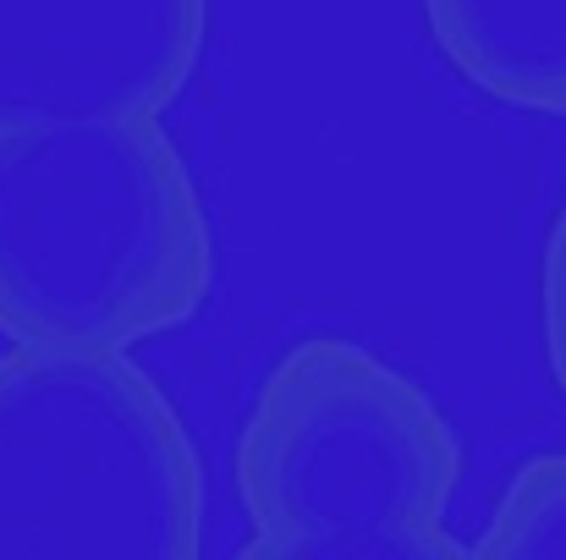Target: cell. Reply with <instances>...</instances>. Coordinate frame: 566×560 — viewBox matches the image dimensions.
Wrapping results in <instances>:
<instances>
[{
    "label": "cell",
    "mask_w": 566,
    "mask_h": 560,
    "mask_svg": "<svg viewBox=\"0 0 566 560\" xmlns=\"http://www.w3.org/2000/svg\"><path fill=\"white\" fill-rule=\"evenodd\" d=\"M473 556L501 560H551L566 556V451L534 456L517 467L506 495L495 500Z\"/></svg>",
    "instance_id": "obj_6"
},
{
    "label": "cell",
    "mask_w": 566,
    "mask_h": 560,
    "mask_svg": "<svg viewBox=\"0 0 566 560\" xmlns=\"http://www.w3.org/2000/svg\"><path fill=\"white\" fill-rule=\"evenodd\" d=\"M203 462L127 352L0 358V560H192Z\"/></svg>",
    "instance_id": "obj_3"
},
{
    "label": "cell",
    "mask_w": 566,
    "mask_h": 560,
    "mask_svg": "<svg viewBox=\"0 0 566 560\" xmlns=\"http://www.w3.org/2000/svg\"><path fill=\"white\" fill-rule=\"evenodd\" d=\"M539 336H545L551 379L566 395V192L545 236V258H539Z\"/></svg>",
    "instance_id": "obj_7"
},
{
    "label": "cell",
    "mask_w": 566,
    "mask_h": 560,
    "mask_svg": "<svg viewBox=\"0 0 566 560\" xmlns=\"http://www.w3.org/2000/svg\"><path fill=\"white\" fill-rule=\"evenodd\" d=\"M203 39L209 0H0V133L155 121Z\"/></svg>",
    "instance_id": "obj_4"
},
{
    "label": "cell",
    "mask_w": 566,
    "mask_h": 560,
    "mask_svg": "<svg viewBox=\"0 0 566 560\" xmlns=\"http://www.w3.org/2000/svg\"><path fill=\"white\" fill-rule=\"evenodd\" d=\"M462 445L429 390L347 336H308L259 379L237 440L242 556L457 560Z\"/></svg>",
    "instance_id": "obj_2"
},
{
    "label": "cell",
    "mask_w": 566,
    "mask_h": 560,
    "mask_svg": "<svg viewBox=\"0 0 566 560\" xmlns=\"http://www.w3.org/2000/svg\"><path fill=\"white\" fill-rule=\"evenodd\" d=\"M446 66L495 105L566 116V0H418Z\"/></svg>",
    "instance_id": "obj_5"
},
{
    "label": "cell",
    "mask_w": 566,
    "mask_h": 560,
    "mask_svg": "<svg viewBox=\"0 0 566 560\" xmlns=\"http://www.w3.org/2000/svg\"><path fill=\"white\" fill-rule=\"evenodd\" d=\"M214 231L155 121L0 133V336L133 352L209 303Z\"/></svg>",
    "instance_id": "obj_1"
}]
</instances>
